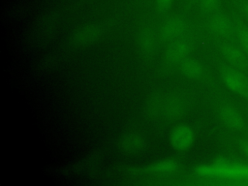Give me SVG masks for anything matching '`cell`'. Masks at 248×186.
<instances>
[{
  "label": "cell",
  "mask_w": 248,
  "mask_h": 186,
  "mask_svg": "<svg viewBox=\"0 0 248 186\" xmlns=\"http://www.w3.org/2000/svg\"><path fill=\"white\" fill-rule=\"evenodd\" d=\"M221 78L232 92L248 100V75L231 65L221 69Z\"/></svg>",
  "instance_id": "cell-1"
},
{
  "label": "cell",
  "mask_w": 248,
  "mask_h": 186,
  "mask_svg": "<svg viewBox=\"0 0 248 186\" xmlns=\"http://www.w3.org/2000/svg\"><path fill=\"white\" fill-rule=\"evenodd\" d=\"M220 49L222 55L231 66L248 75V55L237 43L232 41L223 42L220 46Z\"/></svg>",
  "instance_id": "cell-2"
},
{
  "label": "cell",
  "mask_w": 248,
  "mask_h": 186,
  "mask_svg": "<svg viewBox=\"0 0 248 186\" xmlns=\"http://www.w3.org/2000/svg\"><path fill=\"white\" fill-rule=\"evenodd\" d=\"M212 34L221 38H234L235 24L223 14L214 15L208 22Z\"/></svg>",
  "instance_id": "cell-3"
},
{
  "label": "cell",
  "mask_w": 248,
  "mask_h": 186,
  "mask_svg": "<svg viewBox=\"0 0 248 186\" xmlns=\"http://www.w3.org/2000/svg\"><path fill=\"white\" fill-rule=\"evenodd\" d=\"M223 123L232 131H241L245 127V120L239 110L232 105H223L219 109Z\"/></svg>",
  "instance_id": "cell-4"
},
{
  "label": "cell",
  "mask_w": 248,
  "mask_h": 186,
  "mask_svg": "<svg viewBox=\"0 0 248 186\" xmlns=\"http://www.w3.org/2000/svg\"><path fill=\"white\" fill-rule=\"evenodd\" d=\"M194 140L192 130L187 126L177 127L171 136L172 144L178 149H185L191 145Z\"/></svg>",
  "instance_id": "cell-5"
},
{
  "label": "cell",
  "mask_w": 248,
  "mask_h": 186,
  "mask_svg": "<svg viewBox=\"0 0 248 186\" xmlns=\"http://www.w3.org/2000/svg\"><path fill=\"white\" fill-rule=\"evenodd\" d=\"M189 48L190 46L185 41H175L170 46L168 49V56L174 62L183 61L189 52Z\"/></svg>",
  "instance_id": "cell-6"
},
{
  "label": "cell",
  "mask_w": 248,
  "mask_h": 186,
  "mask_svg": "<svg viewBox=\"0 0 248 186\" xmlns=\"http://www.w3.org/2000/svg\"><path fill=\"white\" fill-rule=\"evenodd\" d=\"M184 29V23L178 18L170 19L163 28V35L168 40H173L177 38Z\"/></svg>",
  "instance_id": "cell-7"
},
{
  "label": "cell",
  "mask_w": 248,
  "mask_h": 186,
  "mask_svg": "<svg viewBox=\"0 0 248 186\" xmlns=\"http://www.w3.org/2000/svg\"><path fill=\"white\" fill-rule=\"evenodd\" d=\"M181 69L185 76L189 78H200L203 72L202 66L198 61L193 59H186V58L182 61Z\"/></svg>",
  "instance_id": "cell-8"
},
{
  "label": "cell",
  "mask_w": 248,
  "mask_h": 186,
  "mask_svg": "<svg viewBox=\"0 0 248 186\" xmlns=\"http://www.w3.org/2000/svg\"><path fill=\"white\" fill-rule=\"evenodd\" d=\"M234 38L236 39V43L248 55V26L242 22L235 24Z\"/></svg>",
  "instance_id": "cell-9"
},
{
  "label": "cell",
  "mask_w": 248,
  "mask_h": 186,
  "mask_svg": "<svg viewBox=\"0 0 248 186\" xmlns=\"http://www.w3.org/2000/svg\"><path fill=\"white\" fill-rule=\"evenodd\" d=\"M219 5V0H201V8L206 13H211L216 10Z\"/></svg>",
  "instance_id": "cell-10"
},
{
  "label": "cell",
  "mask_w": 248,
  "mask_h": 186,
  "mask_svg": "<svg viewBox=\"0 0 248 186\" xmlns=\"http://www.w3.org/2000/svg\"><path fill=\"white\" fill-rule=\"evenodd\" d=\"M175 169V164L173 162H162L154 166L156 171H170Z\"/></svg>",
  "instance_id": "cell-11"
},
{
  "label": "cell",
  "mask_w": 248,
  "mask_h": 186,
  "mask_svg": "<svg viewBox=\"0 0 248 186\" xmlns=\"http://www.w3.org/2000/svg\"><path fill=\"white\" fill-rule=\"evenodd\" d=\"M238 144L243 153L248 157V137H242L238 140Z\"/></svg>",
  "instance_id": "cell-12"
},
{
  "label": "cell",
  "mask_w": 248,
  "mask_h": 186,
  "mask_svg": "<svg viewBox=\"0 0 248 186\" xmlns=\"http://www.w3.org/2000/svg\"><path fill=\"white\" fill-rule=\"evenodd\" d=\"M242 13L244 15V16L246 17L247 21H248V0H241V4H240Z\"/></svg>",
  "instance_id": "cell-13"
},
{
  "label": "cell",
  "mask_w": 248,
  "mask_h": 186,
  "mask_svg": "<svg viewBox=\"0 0 248 186\" xmlns=\"http://www.w3.org/2000/svg\"><path fill=\"white\" fill-rule=\"evenodd\" d=\"M170 1H171V0H158L159 4H160L162 7L168 6V5L170 3Z\"/></svg>",
  "instance_id": "cell-14"
}]
</instances>
